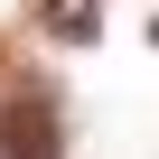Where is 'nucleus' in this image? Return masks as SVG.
Here are the masks:
<instances>
[{
    "label": "nucleus",
    "instance_id": "obj_1",
    "mask_svg": "<svg viewBox=\"0 0 159 159\" xmlns=\"http://www.w3.org/2000/svg\"><path fill=\"white\" fill-rule=\"evenodd\" d=\"M0 159H66L56 94H10L0 103Z\"/></svg>",
    "mask_w": 159,
    "mask_h": 159
},
{
    "label": "nucleus",
    "instance_id": "obj_2",
    "mask_svg": "<svg viewBox=\"0 0 159 159\" xmlns=\"http://www.w3.org/2000/svg\"><path fill=\"white\" fill-rule=\"evenodd\" d=\"M38 19H47V38H66V47H84V38L103 28V0H38Z\"/></svg>",
    "mask_w": 159,
    "mask_h": 159
},
{
    "label": "nucleus",
    "instance_id": "obj_3",
    "mask_svg": "<svg viewBox=\"0 0 159 159\" xmlns=\"http://www.w3.org/2000/svg\"><path fill=\"white\" fill-rule=\"evenodd\" d=\"M150 38H159V28H150Z\"/></svg>",
    "mask_w": 159,
    "mask_h": 159
}]
</instances>
